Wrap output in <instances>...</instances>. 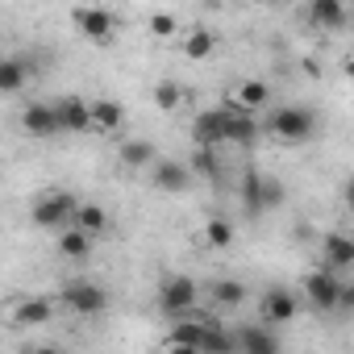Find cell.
<instances>
[{
  "mask_svg": "<svg viewBox=\"0 0 354 354\" xmlns=\"http://www.w3.org/2000/svg\"><path fill=\"white\" fill-rule=\"evenodd\" d=\"M263 125H267V133H271L275 142H288V146H300V142H308V138L317 133V117H313V109H304V104H283V109H275Z\"/></svg>",
  "mask_w": 354,
  "mask_h": 354,
  "instance_id": "cell-1",
  "label": "cell"
},
{
  "mask_svg": "<svg viewBox=\"0 0 354 354\" xmlns=\"http://www.w3.org/2000/svg\"><path fill=\"white\" fill-rule=\"evenodd\" d=\"M50 321H55V300H46V296H13L0 308V325L5 329H38Z\"/></svg>",
  "mask_w": 354,
  "mask_h": 354,
  "instance_id": "cell-2",
  "label": "cell"
},
{
  "mask_svg": "<svg viewBox=\"0 0 354 354\" xmlns=\"http://www.w3.org/2000/svg\"><path fill=\"white\" fill-rule=\"evenodd\" d=\"M59 304L71 308L75 317H100L109 308V292L100 283H92V279H71V283H63Z\"/></svg>",
  "mask_w": 354,
  "mask_h": 354,
  "instance_id": "cell-3",
  "label": "cell"
},
{
  "mask_svg": "<svg viewBox=\"0 0 354 354\" xmlns=\"http://www.w3.org/2000/svg\"><path fill=\"white\" fill-rule=\"evenodd\" d=\"M196 296H201V288L192 275H167L158 283V308L167 317H188L196 308Z\"/></svg>",
  "mask_w": 354,
  "mask_h": 354,
  "instance_id": "cell-4",
  "label": "cell"
},
{
  "mask_svg": "<svg viewBox=\"0 0 354 354\" xmlns=\"http://www.w3.org/2000/svg\"><path fill=\"white\" fill-rule=\"evenodd\" d=\"M71 21H75V30L88 38V42H96V46H104L113 34H117V17L109 13V9H100V5H75L71 9Z\"/></svg>",
  "mask_w": 354,
  "mask_h": 354,
  "instance_id": "cell-5",
  "label": "cell"
},
{
  "mask_svg": "<svg viewBox=\"0 0 354 354\" xmlns=\"http://www.w3.org/2000/svg\"><path fill=\"white\" fill-rule=\"evenodd\" d=\"M75 205H80V201H75L71 192H50V196H42V201L34 205L30 221H34L38 230H63V225H71Z\"/></svg>",
  "mask_w": 354,
  "mask_h": 354,
  "instance_id": "cell-6",
  "label": "cell"
},
{
  "mask_svg": "<svg viewBox=\"0 0 354 354\" xmlns=\"http://www.w3.org/2000/svg\"><path fill=\"white\" fill-rule=\"evenodd\" d=\"M337 292H342V279H337L333 267H317V271L304 275V296H308V304L317 313H333L337 308Z\"/></svg>",
  "mask_w": 354,
  "mask_h": 354,
  "instance_id": "cell-7",
  "label": "cell"
},
{
  "mask_svg": "<svg viewBox=\"0 0 354 354\" xmlns=\"http://www.w3.org/2000/svg\"><path fill=\"white\" fill-rule=\"evenodd\" d=\"M213 317H196V308L188 317H175V329L162 337L167 350H205V333H209Z\"/></svg>",
  "mask_w": 354,
  "mask_h": 354,
  "instance_id": "cell-8",
  "label": "cell"
},
{
  "mask_svg": "<svg viewBox=\"0 0 354 354\" xmlns=\"http://www.w3.org/2000/svg\"><path fill=\"white\" fill-rule=\"evenodd\" d=\"M296 313H300V300L288 288H267L263 300H259L263 325H288V321H296Z\"/></svg>",
  "mask_w": 354,
  "mask_h": 354,
  "instance_id": "cell-9",
  "label": "cell"
},
{
  "mask_svg": "<svg viewBox=\"0 0 354 354\" xmlns=\"http://www.w3.org/2000/svg\"><path fill=\"white\" fill-rule=\"evenodd\" d=\"M150 184L158 188V192H184L188 184H192V171L184 167V162H175V158H154L150 162Z\"/></svg>",
  "mask_w": 354,
  "mask_h": 354,
  "instance_id": "cell-10",
  "label": "cell"
},
{
  "mask_svg": "<svg viewBox=\"0 0 354 354\" xmlns=\"http://www.w3.org/2000/svg\"><path fill=\"white\" fill-rule=\"evenodd\" d=\"M21 129H26L30 138H55V133H63L50 100H34V104H26V109H21Z\"/></svg>",
  "mask_w": 354,
  "mask_h": 354,
  "instance_id": "cell-11",
  "label": "cell"
},
{
  "mask_svg": "<svg viewBox=\"0 0 354 354\" xmlns=\"http://www.w3.org/2000/svg\"><path fill=\"white\" fill-rule=\"evenodd\" d=\"M55 117H59V129L63 133H88L92 129L88 100H80V96H59L55 100Z\"/></svg>",
  "mask_w": 354,
  "mask_h": 354,
  "instance_id": "cell-12",
  "label": "cell"
},
{
  "mask_svg": "<svg viewBox=\"0 0 354 354\" xmlns=\"http://www.w3.org/2000/svg\"><path fill=\"white\" fill-rule=\"evenodd\" d=\"M259 138V121H254V113L250 109H238L234 100L225 104V142H234V146H250Z\"/></svg>",
  "mask_w": 354,
  "mask_h": 354,
  "instance_id": "cell-13",
  "label": "cell"
},
{
  "mask_svg": "<svg viewBox=\"0 0 354 354\" xmlns=\"http://www.w3.org/2000/svg\"><path fill=\"white\" fill-rule=\"evenodd\" d=\"M192 138H196V146H225V104L221 109H205L192 121Z\"/></svg>",
  "mask_w": 354,
  "mask_h": 354,
  "instance_id": "cell-14",
  "label": "cell"
},
{
  "mask_svg": "<svg viewBox=\"0 0 354 354\" xmlns=\"http://www.w3.org/2000/svg\"><path fill=\"white\" fill-rule=\"evenodd\" d=\"M234 346L246 350V354H275L279 350V337L271 333V325H246L234 333Z\"/></svg>",
  "mask_w": 354,
  "mask_h": 354,
  "instance_id": "cell-15",
  "label": "cell"
},
{
  "mask_svg": "<svg viewBox=\"0 0 354 354\" xmlns=\"http://www.w3.org/2000/svg\"><path fill=\"white\" fill-rule=\"evenodd\" d=\"M88 117L96 133H117L125 125V109L117 100H88Z\"/></svg>",
  "mask_w": 354,
  "mask_h": 354,
  "instance_id": "cell-16",
  "label": "cell"
},
{
  "mask_svg": "<svg viewBox=\"0 0 354 354\" xmlns=\"http://www.w3.org/2000/svg\"><path fill=\"white\" fill-rule=\"evenodd\" d=\"M30 84V63L17 55H0V96H13Z\"/></svg>",
  "mask_w": 354,
  "mask_h": 354,
  "instance_id": "cell-17",
  "label": "cell"
},
{
  "mask_svg": "<svg viewBox=\"0 0 354 354\" xmlns=\"http://www.w3.org/2000/svg\"><path fill=\"white\" fill-rule=\"evenodd\" d=\"M308 21L317 30H342L346 26V5L342 0H308Z\"/></svg>",
  "mask_w": 354,
  "mask_h": 354,
  "instance_id": "cell-18",
  "label": "cell"
},
{
  "mask_svg": "<svg viewBox=\"0 0 354 354\" xmlns=\"http://www.w3.org/2000/svg\"><path fill=\"white\" fill-rule=\"evenodd\" d=\"M321 254H325V267H333V271H346V267H354V242H350L346 234H325V242H321Z\"/></svg>",
  "mask_w": 354,
  "mask_h": 354,
  "instance_id": "cell-19",
  "label": "cell"
},
{
  "mask_svg": "<svg viewBox=\"0 0 354 354\" xmlns=\"http://www.w3.org/2000/svg\"><path fill=\"white\" fill-rule=\"evenodd\" d=\"M92 234H84L80 225H63L59 230V254H67V259H88L92 254Z\"/></svg>",
  "mask_w": 354,
  "mask_h": 354,
  "instance_id": "cell-20",
  "label": "cell"
},
{
  "mask_svg": "<svg viewBox=\"0 0 354 354\" xmlns=\"http://www.w3.org/2000/svg\"><path fill=\"white\" fill-rule=\"evenodd\" d=\"M154 142H146V138H129V142H121V150H117V158H121V167H150L154 162Z\"/></svg>",
  "mask_w": 354,
  "mask_h": 354,
  "instance_id": "cell-21",
  "label": "cell"
},
{
  "mask_svg": "<svg viewBox=\"0 0 354 354\" xmlns=\"http://www.w3.org/2000/svg\"><path fill=\"white\" fill-rule=\"evenodd\" d=\"M71 225H80L84 234H92V238H100L104 230H109V213L100 209V205H75V213H71Z\"/></svg>",
  "mask_w": 354,
  "mask_h": 354,
  "instance_id": "cell-22",
  "label": "cell"
},
{
  "mask_svg": "<svg viewBox=\"0 0 354 354\" xmlns=\"http://www.w3.org/2000/svg\"><path fill=\"white\" fill-rule=\"evenodd\" d=\"M267 100H271V88H267L263 80H242L238 92H234V104H238V109H250V113H259Z\"/></svg>",
  "mask_w": 354,
  "mask_h": 354,
  "instance_id": "cell-23",
  "label": "cell"
},
{
  "mask_svg": "<svg viewBox=\"0 0 354 354\" xmlns=\"http://www.w3.org/2000/svg\"><path fill=\"white\" fill-rule=\"evenodd\" d=\"M213 50H217V34H213V30H205V26L188 30V38H184V55H188V59L205 63V59H209Z\"/></svg>",
  "mask_w": 354,
  "mask_h": 354,
  "instance_id": "cell-24",
  "label": "cell"
},
{
  "mask_svg": "<svg viewBox=\"0 0 354 354\" xmlns=\"http://www.w3.org/2000/svg\"><path fill=\"white\" fill-rule=\"evenodd\" d=\"M242 209L250 217H263V175L259 171H246V180H242Z\"/></svg>",
  "mask_w": 354,
  "mask_h": 354,
  "instance_id": "cell-25",
  "label": "cell"
},
{
  "mask_svg": "<svg viewBox=\"0 0 354 354\" xmlns=\"http://www.w3.org/2000/svg\"><path fill=\"white\" fill-rule=\"evenodd\" d=\"M230 242H234V221H225V217H209V221H205V246L225 250Z\"/></svg>",
  "mask_w": 354,
  "mask_h": 354,
  "instance_id": "cell-26",
  "label": "cell"
},
{
  "mask_svg": "<svg viewBox=\"0 0 354 354\" xmlns=\"http://www.w3.org/2000/svg\"><path fill=\"white\" fill-rule=\"evenodd\" d=\"M242 300H246V288L238 279H217L213 283V304L217 308H238Z\"/></svg>",
  "mask_w": 354,
  "mask_h": 354,
  "instance_id": "cell-27",
  "label": "cell"
},
{
  "mask_svg": "<svg viewBox=\"0 0 354 354\" xmlns=\"http://www.w3.org/2000/svg\"><path fill=\"white\" fill-rule=\"evenodd\" d=\"M154 104H158L162 113H175V109L184 104V88L175 84V80H158V84H154Z\"/></svg>",
  "mask_w": 354,
  "mask_h": 354,
  "instance_id": "cell-28",
  "label": "cell"
},
{
  "mask_svg": "<svg viewBox=\"0 0 354 354\" xmlns=\"http://www.w3.org/2000/svg\"><path fill=\"white\" fill-rule=\"evenodd\" d=\"M213 150H217V146H196V158H192L188 171H201V175H209V180H217L221 167H217V154H213Z\"/></svg>",
  "mask_w": 354,
  "mask_h": 354,
  "instance_id": "cell-29",
  "label": "cell"
},
{
  "mask_svg": "<svg viewBox=\"0 0 354 354\" xmlns=\"http://www.w3.org/2000/svg\"><path fill=\"white\" fill-rule=\"evenodd\" d=\"M175 30H180V17H175V13H167V9L150 13V34H154V38H171Z\"/></svg>",
  "mask_w": 354,
  "mask_h": 354,
  "instance_id": "cell-30",
  "label": "cell"
},
{
  "mask_svg": "<svg viewBox=\"0 0 354 354\" xmlns=\"http://www.w3.org/2000/svg\"><path fill=\"white\" fill-rule=\"evenodd\" d=\"M279 205H283V184L263 175V213H267V209H279Z\"/></svg>",
  "mask_w": 354,
  "mask_h": 354,
  "instance_id": "cell-31",
  "label": "cell"
}]
</instances>
